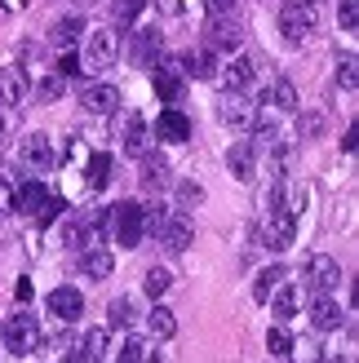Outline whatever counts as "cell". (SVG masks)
<instances>
[{
	"label": "cell",
	"instance_id": "obj_1",
	"mask_svg": "<svg viewBox=\"0 0 359 363\" xmlns=\"http://www.w3.org/2000/svg\"><path fill=\"white\" fill-rule=\"evenodd\" d=\"M106 226H111L116 244L124 248H138L147 240V208L138 204V199H124V204H111L106 208Z\"/></svg>",
	"mask_w": 359,
	"mask_h": 363
},
{
	"label": "cell",
	"instance_id": "obj_2",
	"mask_svg": "<svg viewBox=\"0 0 359 363\" xmlns=\"http://www.w3.org/2000/svg\"><path fill=\"white\" fill-rule=\"evenodd\" d=\"M120 58V31L116 27H98L84 35V49H80V67L89 71V76H98V71L116 67Z\"/></svg>",
	"mask_w": 359,
	"mask_h": 363
},
{
	"label": "cell",
	"instance_id": "obj_3",
	"mask_svg": "<svg viewBox=\"0 0 359 363\" xmlns=\"http://www.w3.org/2000/svg\"><path fill=\"white\" fill-rule=\"evenodd\" d=\"M0 350L9 354H31L40 350V323H35L31 315H9V323H0Z\"/></svg>",
	"mask_w": 359,
	"mask_h": 363
},
{
	"label": "cell",
	"instance_id": "obj_4",
	"mask_svg": "<svg viewBox=\"0 0 359 363\" xmlns=\"http://www.w3.org/2000/svg\"><path fill=\"white\" fill-rule=\"evenodd\" d=\"M280 31H284V40L289 45H302L306 35L315 31V5L311 0H284V9H280Z\"/></svg>",
	"mask_w": 359,
	"mask_h": 363
},
{
	"label": "cell",
	"instance_id": "obj_5",
	"mask_svg": "<svg viewBox=\"0 0 359 363\" xmlns=\"http://www.w3.org/2000/svg\"><path fill=\"white\" fill-rule=\"evenodd\" d=\"M155 240L165 244L169 252H187L191 240H195V222H191V213H187V208H169V217H165V226H160Z\"/></svg>",
	"mask_w": 359,
	"mask_h": 363
},
{
	"label": "cell",
	"instance_id": "obj_6",
	"mask_svg": "<svg viewBox=\"0 0 359 363\" xmlns=\"http://www.w3.org/2000/svg\"><path fill=\"white\" fill-rule=\"evenodd\" d=\"M293 235H297V217L293 213H266V222H262V244L271 248V252H284V248H293Z\"/></svg>",
	"mask_w": 359,
	"mask_h": 363
},
{
	"label": "cell",
	"instance_id": "obj_7",
	"mask_svg": "<svg viewBox=\"0 0 359 363\" xmlns=\"http://www.w3.org/2000/svg\"><path fill=\"white\" fill-rule=\"evenodd\" d=\"M218 116H222V124H231V129H253V120H258V102H248L240 89H226L222 102H218Z\"/></svg>",
	"mask_w": 359,
	"mask_h": 363
},
{
	"label": "cell",
	"instance_id": "obj_8",
	"mask_svg": "<svg viewBox=\"0 0 359 363\" xmlns=\"http://www.w3.org/2000/svg\"><path fill=\"white\" fill-rule=\"evenodd\" d=\"M337 284H342V266H337V257L315 252V257L306 262V288L311 293H337Z\"/></svg>",
	"mask_w": 359,
	"mask_h": 363
},
{
	"label": "cell",
	"instance_id": "obj_9",
	"mask_svg": "<svg viewBox=\"0 0 359 363\" xmlns=\"http://www.w3.org/2000/svg\"><path fill=\"white\" fill-rule=\"evenodd\" d=\"M18 160H23L27 169H35V173L53 169V164H58V151H53V138H45V133H27V138H23V147H18Z\"/></svg>",
	"mask_w": 359,
	"mask_h": 363
},
{
	"label": "cell",
	"instance_id": "obj_10",
	"mask_svg": "<svg viewBox=\"0 0 359 363\" xmlns=\"http://www.w3.org/2000/svg\"><path fill=\"white\" fill-rule=\"evenodd\" d=\"M151 84H155L160 102H182V94H187V76H182V67H177V62H155Z\"/></svg>",
	"mask_w": 359,
	"mask_h": 363
},
{
	"label": "cell",
	"instance_id": "obj_11",
	"mask_svg": "<svg viewBox=\"0 0 359 363\" xmlns=\"http://www.w3.org/2000/svg\"><path fill=\"white\" fill-rule=\"evenodd\" d=\"M31 98V80H27V67H0V102H5V106H13V111H18V106H23Z\"/></svg>",
	"mask_w": 359,
	"mask_h": 363
},
{
	"label": "cell",
	"instance_id": "obj_12",
	"mask_svg": "<svg viewBox=\"0 0 359 363\" xmlns=\"http://www.w3.org/2000/svg\"><path fill=\"white\" fill-rule=\"evenodd\" d=\"M151 129H147V120H142L138 111H124L120 116V142H124V151L129 155H147L151 151Z\"/></svg>",
	"mask_w": 359,
	"mask_h": 363
},
{
	"label": "cell",
	"instance_id": "obj_13",
	"mask_svg": "<svg viewBox=\"0 0 359 363\" xmlns=\"http://www.w3.org/2000/svg\"><path fill=\"white\" fill-rule=\"evenodd\" d=\"M45 311L53 319H62V323H76L84 315V297H80V288H53V293L45 297Z\"/></svg>",
	"mask_w": 359,
	"mask_h": 363
},
{
	"label": "cell",
	"instance_id": "obj_14",
	"mask_svg": "<svg viewBox=\"0 0 359 363\" xmlns=\"http://www.w3.org/2000/svg\"><path fill=\"white\" fill-rule=\"evenodd\" d=\"M346 323V315H342V306H337V297L333 293H315V301H311V328L315 333H337Z\"/></svg>",
	"mask_w": 359,
	"mask_h": 363
},
{
	"label": "cell",
	"instance_id": "obj_15",
	"mask_svg": "<svg viewBox=\"0 0 359 363\" xmlns=\"http://www.w3.org/2000/svg\"><path fill=\"white\" fill-rule=\"evenodd\" d=\"M160 49H165V35H160V27H142V31H133L129 58H133L138 67H155V62H160Z\"/></svg>",
	"mask_w": 359,
	"mask_h": 363
},
{
	"label": "cell",
	"instance_id": "obj_16",
	"mask_svg": "<svg viewBox=\"0 0 359 363\" xmlns=\"http://www.w3.org/2000/svg\"><path fill=\"white\" fill-rule=\"evenodd\" d=\"M80 106L89 116H116L120 111V89L116 84H89L80 94Z\"/></svg>",
	"mask_w": 359,
	"mask_h": 363
},
{
	"label": "cell",
	"instance_id": "obj_17",
	"mask_svg": "<svg viewBox=\"0 0 359 363\" xmlns=\"http://www.w3.org/2000/svg\"><path fill=\"white\" fill-rule=\"evenodd\" d=\"M226 169H231V177H236V182H244V186H248V182L258 177V147H253V142H236V147L226 151Z\"/></svg>",
	"mask_w": 359,
	"mask_h": 363
},
{
	"label": "cell",
	"instance_id": "obj_18",
	"mask_svg": "<svg viewBox=\"0 0 359 363\" xmlns=\"http://www.w3.org/2000/svg\"><path fill=\"white\" fill-rule=\"evenodd\" d=\"M177 67H182L187 80H213V76H218V53H213V49H191V53L177 58Z\"/></svg>",
	"mask_w": 359,
	"mask_h": 363
},
{
	"label": "cell",
	"instance_id": "obj_19",
	"mask_svg": "<svg viewBox=\"0 0 359 363\" xmlns=\"http://www.w3.org/2000/svg\"><path fill=\"white\" fill-rule=\"evenodd\" d=\"M155 138H160V142H173V147H177V142L191 138V120L177 111V106H165V111H160V120H155Z\"/></svg>",
	"mask_w": 359,
	"mask_h": 363
},
{
	"label": "cell",
	"instance_id": "obj_20",
	"mask_svg": "<svg viewBox=\"0 0 359 363\" xmlns=\"http://www.w3.org/2000/svg\"><path fill=\"white\" fill-rule=\"evenodd\" d=\"M253 76H258V62L248 58V53H236V58H231V62H226L213 80H222V89H244Z\"/></svg>",
	"mask_w": 359,
	"mask_h": 363
},
{
	"label": "cell",
	"instance_id": "obj_21",
	"mask_svg": "<svg viewBox=\"0 0 359 363\" xmlns=\"http://www.w3.org/2000/svg\"><path fill=\"white\" fill-rule=\"evenodd\" d=\"M84 18H76V13H67V18H58V23L49 27V40L58 45V49H76L80 40H84Z\"/></svg>",
	"mask_w": 359,
	"mask_h": 363
},
{
	"label": "cell",
	"instance_id": "obj_22",
	"mask_svg": "<svg viewBox=\"0 0 359 363\" xmlns=\"http://www.w3.org/2000/svg\"><path fill=\"white\" fill-rule=\"evenodd\" d=\"M45 199H49V191L40 186V182H18L13 186V208L18 213H27V217H35L45 208Z\"/></svg>",
	"mask_w": 359,
	"mask_h": 363
},
{
	"label": "cell",
	"instance_id": "obj_23",
	"mask_svg": "<svg viewBox=\"0 0 359 363\" xmlns=\"http://www.w3.org/2000/svg\"><path fill=\"white\" fill-rule=\"evenodd\" d=\"M80 270H84L94 284H102V279H111L116 262H111V252H106V248H84V252H80Z\"/></svg>",
	"mask_w": 359,
	"mask_h": 363
},
{
	"label": "cell",
	"instance_id": "obj_24",
	"mask_svg": "<svg viewBox=\"0 0 359 363\" xmlns=\"http://www.w3.org/2000/svg\"><path fill=\"white\" fill-rule=\"evenodd\" d=\"M169 186V164H165V160H160V155H142V191H165Z\"/></svg>",
	"mask_w": 359,
	"mask_h": 363
},
{
	"label": "cell",
	"instance_id": "obj_25",
	"mask_svg": "<svg viewBox=\"0 0 359 363\" xmlns=\"http://www.w3.org/2000/svg\"><path fill=\"white\" fill-rule=\"evenodd\" d=\"M209 49L213 53H226V49H240V27L236 23H226V18H213V27H209Z\"/></svg>",
	"mask_w": 359,
	"mask_h": 363
},
{
	"label": "cell",
	"instance_id": "obj_26",
	"mask_svg": "<svg viewBox=\"0 0 359 363\" xmlns=\"http://www.w3.org/2000/svg\"><path fill=\"white\" fill-rule=\"evenodd\" d=\"M106 341H111V333H106V328H89V333L80 337L76 354H80L84 363H98V359H106Z\"/></svg>",
	"mask_w": 359,
	"mask_h": 363
},
{
	"label": "cell",
	"instance_id": "obj_27",
	"mask_svg": "<svg viewBox=\"0 0 359 363\" xmlns=\"http://www.w3.org/2000/svg\"><path fill=\"white\" fill-rule=\"evenodd\" d=\"M84 182H89V191H102L106 182H111V155H102V151H94L84 160Z\"/></svg>",
	"mask_w": 359,
	"mask_h": 363
},
{
	"label": "cell",
	"instance_id": "obj_28",
	"mask_svg": "<svg viewBox=\"0 0 359 363\" xmlns=\"http://www.w3.org/2000/svg\"><path fill=\"white\" fill-rule=\"evenodd\" d=\"M147 328H151V337H160V341H169L173 333H177V319H173V311H169V306H151V311H147Z\"/></svg>",
	"mask_w": 359,
	"mask_h": 363
},
{
	"label": "cell",
	"instance_id": "obj_29",
	"mask_svg": "<svg viewBox=\"0 0 359 363\" xmlns=\"http://www.w3.org/2000/svg\"><path fill=\"white\" fill-rule=\"evenodd\" d=\"M262 102H271L275 111H297V89H293V80H284V76H280V80L271 84V94H266Z\"/></svg>",
	"mask_w": 359,
	"mask_h": 363
},
{
	"label": "cell",
	"instance_id": "obj_30",
	"mask_svg": "<svg viewBox=\"0 0 359 363\" xmlns=\"http://www.w3.org/2000/svg\"><path fill=\"white\" fill-rule=\"evenodd\" d=\"M280 284H284V266H266L262 275L253 279V297H258V301H266V297H271Z\"/></svg>",
	"mask_w": 359,
	"mask_h": 363
},
{
	"label": "cell",
	"instance_id": "obj_31",
	"mask_svg": "<svg viewBox=\"0 0 359 363\" xmlns=\"http://www.w3.org/2000/svg\"><path fill=\"white\" fill-rule=\"evenodd\" d=\"M169 284H173V275H169L165 266H151V270H147V279H142V288H147V297H155V301L169 293Z\"/></svg>",
	"mask_w": 359,
	"mask_h": 363
},
{
	"label": "cell",
	"instance_id": "obj_32",
	"mask_svg": "<svg viewBox=\"0 0 359 363\" xmlns=\"http://www.w3.org/2000/svg\"><path fill=\"white\" fill-rule=\"evenodd\" d=\"M142 9H147V0H111V18H116V23H124V27H129Z\"/></svg>",
	"mask_w": 359,
	"mask_h": 363
},
{
	"label": "cell",
	"instance_id": "obj_33",
	"mask_svg": "<svg viewBox=\"0 0 359 363\" xmlns=\"http://www.w3.org/2000/svg\"><path fill=\"white\" fill-rule=\"evenodd\" d=\"M106 315H111V328H129V323H133V301L116 297L111 306H106Z\"/></svg>",
	"mask_w": 359,
	"mask_h": 363
},
{
	"label": "cell",
	"instance_id": "obj_34",
	"mask_svg": "<svg viewBox=\"0 0 359 363\" xmlns=\"http://www.w3.org/2000/svg\"><path fill=\"white\" fill-rule=\"evenodd\" d=\"M62 89H67V80L58 76V71H53V76H45L40 84H35V98H40V102H58V98H62Z\"/></svg>",
	"mask_w": 359,
	"mask_h": 363
},
{
	"label": "cell",
	"instance_id": "obj_35",
	"mask_svg": "<svg viewBox=\"0 0 359 363\" xmlns=\"http://www.w3.org/2000/svg\"><path fill=\"white\" fill-rule=\"evenodd\" d=\"M142 354H147V341H138V337H129L124 346L111 354V363H142Z\"/></svg>",
	"mask_w": 359,
	"mask_h": 363
},
{
	"label": "cell",
	"instance_id": "obj_36",
	"mask_svg": "<svg viewBox=\"0 0 359 363\" xmlns=\"http://www.w3.org/2000/svg\"><path fill=\"white\" fill-rule=\"evenodd\" d=\"M337 84H342L346 94H355V89H359V62H355V58H342V62H337Z\"/></svg>",
	"mask_w": 359,
	"mask_h": 363
},
{
	"label": "cell",
	"instance_id": "obj_37",
	"mask_svg": "<svg viewBox=\"0 0 359 363\" xmlns=\"http://www.w3.org/2000/svg\"><path fill=\"white\" fill-rule=\"evenodd\" d=\"M289 354H293V363H319V359H324V354H319V341H293V346H289Z\"/></svg>",
	"mask_w": 359,
	"mask_h": 363
},
{
	"label": "cell",
	"instance_id": "obj_38",
	"mask_svg": "<svg viewBox=\"0 0 359 363\" xmlns=\"http://www.w3.org/2000/svg\"><path fill=\"white\" fill-rule=\"evenodd\" d=\"M275 319H293V311H297V288H284V293H280V288H275Z\"/></svg>",
	"mask_w": 359,
	"mask_h": 363
},
{
	"label": "cell",
	"instance_id": "obj_39",
	"mask_svg": "<svg viewBox=\"0 0 359 363\" xmlns=\"http://www.w3.org/2000/svg\"><path fill=\"white\" fill-rule=\"evenodd\" d=\"M62 213H67V199H62V195H49V199H45V208L35 213V217H40V226H53Z\"/></svg>",
	"mask_w": 359,
	"mask_h": 363
},
{
	"label": "cell",
	"instance_id": "obj_40",
	"mask_svg": "<svg viewBox=\"0 0 359 363\" xmlns=\"http://www.w3.org/2000/svg\"><path fill=\"white\" fill-rule=\"evenodd\" d=\"M337 23H342V31H359V0H342L337 5Z\"/></svg>",
	"mask_w": 359,
	"mask_h": 363
},
{
	"label": "cell",
	"instance_id": "obj_41",
	"mask_svg": "<svg viewBox=\"0 0 359 363\" xmlns=\"http://www.w3.org/2000/svg\"><path fill=\"white\" fill-rule=\"evenodd\" d=\"M58 76H62V80L84 76V67H80V53H76V49H62V58H58Z\"/></svg>",
	"mask_w": 359,
	"mask_h": 363
},
{
	"label": "cell",
	"instance_id": "obj_42",
	"mask_svg": "<svg viewBox=\"0 0 359 363\" xmlns=\"http://www.w3.org/2000/svg\"><path fill=\"white\" fill-rule=\"evenodd\" d=\"M289 346H293V337L284 333V328H271V333H266V350H271L275 359H284V354H289Z\"/></svg>",
	"mask_w": 359,
	"mask_h": 363
},
{
	"label": "cell",
	"instance_id": "obj_43",
	"mask_svg": "<svg viewBox=\"0 0 359 363\" xmlns=\"http://www.w3.org/2000/svg\"><path fill=\"white\" fill-rule=\"evenodd\" d=\"M200 199H204V186H195V182L177 186V208H191V204H200Z\"/></svg>",
	"mask_w": 359,
	"mask_h": 363
},
{
	"label": "cell",
	"instance_id": "obj_44",
	"mask_svg": "<svg viewBox=\"0 0 359 363\" xmlns=\"http://www.w3.org/2000/svg\"><path fill=\"white\" fill-rule=\"evenodd\" d=\"M319 129H324V116H315V111H306L297 120V138H315Z\"/></svg>",
	"mask_w": 359,
	"mask_h": 363
},
{
	"label": "cell",
	"instance_id": "obj_45",
	"mask_svg": "<svg viewBox=\"0 0 359 363\" xmlns=\"http://www.w3.org/2000/svg\"><path fill=\"white\" fill-rule=\"evenodd\" d=\"M9 213H13V186H9L5 177H0V222H5Z\"/></svg>",
	"mask_w": 359,
	"mask_h": 363
},
{
	"label": "cell",
	"instance_id": "obj_46",
	"mask_svg": "<svg viewBox=\"0 0 359 363\" xmlns=\"http://www.w3.org/2000/svg\"><path fill=\"white\" fill-rule=\"evenodd\" d=\"M204 5H209V13H213V18H226V13H231V5H236V0H204Z\"/></svg>",
	"mask_w": 359,
	"mask_h": 363
},
{
	"label": "cell",
	"instance_id": "obj_47",
	"mask_svg": "<svg viewBox=\"0 0 359 363\" xmlns=\"http://www.w3.org/2000/svg\"><path fill=\"white\" fill-rule=\"evenodd\" d=\"M13 297H18V301H31V297H35L31 279H18V284H13Z\"/></svg>",
	"mask_w": 359,
	"mask_h": 363
},
{
	"label": "cell",
	"instance_id": "obj_48",
	"mask_svg": "<svg viewBox=\"0 0 359 363\" xmlns=\"http://www.w3.org/2000/svg\"><path fill=\"white\" fill-rule=\"evenodd\" d=\"M160 13H182V0H155Z\"/></svg>",
	"mask_w": 359,
	"mask_h": 363
},
{
	"label": "cell",
	"instance_id": "obj_49",
	"mask_svg": "<svg viewBox=\"0 0 359 363\" xmlns=\"http://www.w3.org/2000/svg\"><path fill=\"white\" fill-rule=\"evenodd\" d=\"M27 0H0V9H23Z\"/></svg>",
	"mask_w": 359,
	"mask_h": 363
},
{
	"label": "cell",
	"instance_id": "obj_50",
	"mask_svg": "<svg viewBox=\"0 0 359 363\" xmlns=\"http://www.w3.org/2000/svg\"><path fill=\"white\" fill-rule=\"evenodd\" d=\"M76 5H80V9H84V5H98V0H76Z\"/></svg>",
	"mask_w": 359,
	"mask_h": 363
}]
</instances>
